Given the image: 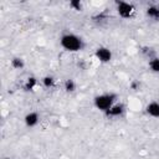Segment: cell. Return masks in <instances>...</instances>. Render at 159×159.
<instances>
[{
	"label": "cell",
	"instance_id": "1",
	"mask_svg": "<svg viewBox=\"0 0 159 159\" xmlns=\"http://www.w3.org/2000/svg\"><path fill=\"white\" fill-rule=\"evenodd\" d=\"M60 43L68 52H77L80 50H82V47H83L82 39L80 36L75 35V34H65V35H62L61 39H60Z\"/></svg>",
	"mask_w": 159,
	"mask_h": 159
},
{
	"label": "cell",
	"instance_id": "2",
	"mask_svg": "<svg viewBox=\"0 0 159 159\" xmlns=\"http://www.w3.org/2000/svg\"><path fill=\"white\" fill-rule=\"evenodd\" d=\"M116 101V94L113 93H103L94 97V107L102 112H107Z\"/></svg>",
	"mask_w": 159,
	"mask_h": 159
},
{
	"label": "cell",
	"instance_id": "3",
	"mask_svg": "<svg viewBox=\"0 0 159 159\" xmlns=\"http://www.w3.org/2000/svg\"><path fill=\"white\" fill-rule=\"evenodd\" d=\"M117 12L120 17L128 19L134 12V6L127 1H117Z\"/></svg>",
	"mask_w": 159,
	"mask_h": 159
},
{
	"label": "cell",
	"instance_id": "4",
	"mask_svg": "<svg viewBox=\"0 0 159 159\" xmlns=\"http://www.w3.org/2000/svg\"><path fill=\"white\" fill-rule=\"evenodd\" d=\"M97 60H99V62H103V63H107L112 60V52L109 48L107 47H98L94 52Z\"/></svg>",
	"mask_w": 159,
	"mask_h": 159
},
{
	"label": "cell",
	"instance_id": "5",
	"mask_svg": "<svg viewBox=\"0 0 159 159\" xmlns=\"http://www.w3.org/2000/svg\"><path fill=\"white\" fill-rule=\"evenodd\" d=\"M145 112L148 116H150L153 118H159V102L153 101V102L148 103L145 107Z\"/></svg>",
	"mask_w": 159,
	"mask_h": 159
},
{
	"label": "cell",
	"instance_id": "6",
	"mask_svg": "<svg viewBox=\"0 0 159 159\" xmlns=\"http://www.w3.org/2000/svg\"><path fill=\"white\" fill-rule=\"evenodd\" d=\"M39 120H40V117H39V114H37L36 112H30V113H27V114L25 116V118H24V122H25V124H26L29 128L35 127V125L39 123Z\"/></svg>",
	"mask_w": 159,
	"mask_h": 159
},
{
	"label": "cell",
	"instance_id": "7",
	"mask_svg": "<svg viewBox=\"0 0 159 159\" xmlns=\"http://www.w3.org/2000/svg\"><path fill=\"white\" fill-rule=\"evenodd\" d=\"M124 112V106L123 104H113L107 112H104L108 117H119L122 116V113Z\"/></svg>",
	"mask_w": 159,
	"mask_h": 159
},
{
	"label": "cell",
	"instance_id": "8",
	"mask_svg": "<svg viewBox=\"0 0 159 159\" xmlns=\"http://www.w3.org/2000/svg\"><path fill=\"white\" fill-rule=\"evenodd\" d=\"M147 16L154 21H159V6L157 5H150L147 9Z\"/></svg>",
	"mask_w": 159,
	"mask_h": 159
},
{
	"label": "cell",
	"instance_id": "9",
	"mask_svg": "<svg viewBox=\"0 0 159 159\" xmlns=\"http://www.w3.org/2000/svg\"><path fill=\"white\" fill-rule=\"evenodd\" d=\"M149 67L153 72H159V58L158 57H152L149 61Z\"/></svg>",
	"mask_w": 159,
	"mask_h": 159
},
{
	"label": "cell",
	"instance_id": "10",
	"mask_svg": "<svg viewBox=\"0 0 159 159\" xmlns=\"http://www.w3.org/2000/svg\"><path fill=\"white\" fill-rule=\"evenodd\" d=\"M42 84H43L46 88L53 87V86H55V80H53V77H51V76H45V77L42 78Z\"/></svg>",
	"mask_w": 159,
	"mask_h": 159
},
{
	"label": "cell",
	"instance_id": "11",
	"mask_svg": "<svg viewBox=\"0 0 159 159\" xmlns=\"http://www.w3.org/2000/svg\"><path fill=\"white\" fill-rule=\"evenodd\" d=\"M65 89H66L67 92H73V91L76 89V83H75V81L71 80V78L66 80V81H65Z\"/></svg>",
	"mask_w": 159,
	"mask_h": 159
},
{
	"label": "cell",
	"instance_id": "12",
	"mask_svg": "<svg viewBox=\"0 0 159 159\" xmlns=\"http://www.w3.org/2000/svg\"><path fill=\"white\" fill-rule=\"evenodd\" d=\"M36 83H37V81H36V78L35 77H29L27 78V81H26V84H25V89H32L35 86H36Z\"/></svg>",
	"mask_w": 159,
	"mask_h": 159
},
{
	"label": "cell",
	"instance_id": "13",
	"mask_svg": "<svg viewBox=\"0 0 159 159\" xmlns=\"http://www.w3.org/2000/svg\"><path fill=\"white\" fill-rule=\"evenodd\" d=\"M11 66L14 67V68H21V67H24V61L21 60V58H19V57H15V58H12L11 60Z\"/></svg>",
	"mask_w": 159,
	"mask_h": 159
},
{
	"label": "cell",
	"instance_id": "14",
	"mask_svg": "<svg viewBox=\"0 0 159 159\" xmlns=\"http://www.w3.org/2000/svg\"><path fill=\"white\" fill-rule=\"evenodd\" d=\"M70 6L73 10H81L82 9V4L80 2V0H72V1H70Z\"/></svg>",
	"mask_w": 159,
	"mask_h": 159
},
{
	"label": "cell",
	"instance_id": "15",
	"mask_svg": "<svg viewBox=\"0 0 159 159\" xmlns=\"http://www.w3.org/2000/svg\"><path fill=\"white\" fill-rule=\"evenodd\" d=\"M5 159H10V158H5Z\"/></svg>",
	"mask_w": 159,
	"mask_h": 159
}]
</instances>
